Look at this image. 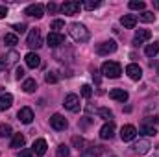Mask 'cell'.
Here are the masks:
<instances>
[{
    "mask_svg": "<svg viewBox=\"0 0 159 157\" xmlns=\"http://www.w3.org/2000/svg\"><path fill=\"white\" fill-rule=\"evenodd\" d=\"M24 13H26L28 17H35V19H41V17L44 15V7H43L41 4H32V6H28V7L24 9Z\"/></svg>",
    "mask_w": 159,
    "mask_h": 157,
    "instance_id": "obj_11",
    "label": "cell"
},
{
    "mask_svg": "<svg viewBox=\"0 0 159 157\" xmlns=\"http://www.w3.org/2000/svg\"><path fill=\"white\" fill-rule=\"evenodd\" d=\"M24 61H26V65H28L30 69H37V67L41 65V57L35 54V52H30V54H26Z\"/></svg>",
    "mask_w": 159,
    "mask_h": 157,
    "instance_id": "obj_16",
    "label": "cell"
},
{
    "mask_svg": "<svg viewBox=\"0 0 159 157\" xmlns=\"http://www.w3.org/2000/svg\"><path fill=\"white\" fill-rule=\"evenodd\" d=\"M141 133H143V135H146V137H154L157 131H156V128H154V126H143V128H141Z\"/></svg>",
    "mask_w": 159,
    "mask_h": 157,
    "instance_id": "obj_30",
    "label": "cell"
},
{
    "mask_svg": "<svg viewBox=\"0 0 159 157\" xmlns=\"http://www.w3.org/2000/svg\"><path fill=\"white\" fill-rule=\"evenodd\" d=\"M98 115L104 118V120H107V122H111V118H113L111 109H107V107H100V109H98Z\"/></svg>",
    "mask_w": 159,
    "mask_h": 157,
    "instance_id": "obj_27",
    "label": "cell"
},
{
    "mask_svg": "<svg viewBox=\"0 0 159 157\" xmlns=\"http://www.w3.org/2000/svg\"><path fill=\"white\" fill-rule=\"evenodd\" d=\"M80 9H81V4H80V2H74V0L65 2V4L61 6V11H63L65 15H76Z\"/></svg>",
    "mask_w": 159,
    "mask_h": 157,
    "instance_id": "obj_10",
    "label": "cell"
},
{
    "mask_svg": "<svg viewBox=\"0 0 159 157\" xmlns=\"http://www.w3.org/2000/svg\"><path fill=\"white\" fill-rule=\"evenodd\" d=\"M17 157H34V154H32L30 150H20V154Z\"/></svg>",
    "mask_w": 159,
    "mask_h": 157,
    "instance_id": "obj_40",
    "label": "cell"
},
{
    "mask_svg": "<svg viewBox=\"0 0 159 157\" xmlns=\"http://www.w3.org/2000/svg\"><path fill=\"white\" fill-rule=\"evenodd\" d=\"M26 44L30 46V48H41L43 46V37H41V30L37 28H34L30 34H28V41H26Z\"/></svg>",
    "mask_w": 159,
    "mask_h": 157,
    "instance_id": "obj_3",
    "label": "cell"
},
{
    "mask_svg": "<svg viewBox=\"0 0 159 157\" xmlns=\"http://www.w3.org/2000/svg\"><path fill=\"white\" fill-rule=\"evenodd\" d=\"M152 37V32L150 30H137L135 37H133V44H143L144 41H148Z\"/></svg>",
    "mask_w": 159,
    "mask_h": 157,
    "instance_id": "obj_15",
    "label": "cell"
},
{
    "mask_svg": "<svg viewBox=\"0 0 159 157\" xmlns=\"http://www.w3.org/2000/svg\"><path fill=\"white\" fill-rule=\"evenodd\" d=\"M24 142H26V139H24V135H20V133H15L13 135V139H11V148H22L24 146Z\"/></svg>",
    "mask_w": 159,
    "mask_h": 157,
    "instance_id": "obj_22",
    "label": "cell"
},
{
    "mask_svg": "<svg viewBox=\"0 0 159 157\" xmlns=\"http://www.w3.org/2000/svg\"><path fill=\"white\" fill-rule=\"evenodd\" d=\"M13 30H15L17 34H24V32H26V24H24V22H20V24H13Z\"/></svg>",
    "mask_w": 159,
    "mask_h": 157,
    "instance_id": "obj_38",
    "label": "cell"
},
{
    "mask_svg": "<svg viewBox=\"0 0 159 157\" xmlns=\"http://www.w3.org/2000/svg\"><path fill=\"white\" fill-rule=\"evenodd\" d=\"M6 59H7V65H13V63H15V61L19 59V54H17L15 50H11V52H9V54L6 56Z\"/></svg>",
    "mask_w": 159,
    "mask_h": 157,
    "instance_id": "obj_32",
    "label": "cell"
},
{
    "mask_svg": "<svg viewBox=\"0 0 159 157\" xmlns=\"http://www.w3.org/2000/svg\"><path fill=\"white\" fill-rule=\"evenodd\" d=\"M109 98H113L117 102H126L128 100V92L124 89H111L109 91Z\"/></svg>",
    "mask_w": 159,
    "mask_h": 157,
    "instance_id": "obj_19",
    "label": "cell"
},
{
    "mask_svg": "<svg viewBox=\"0 0 159 157\" xmlns=\"http://www.w3.org/2000/svg\"><path fill=\"white\" fill-rule=\"evenodd\" d=\"M17 118H19L22 124H32V120H34V111H32L30 107H22V109L17 113Z\"/></svg>",
    "mask_w": 159,
    "mask_h": 157,
    "instance_id": "obj_13",
    "label": "cell"
},
{
    "mask_svg": "<svg viewBox=\"0 0 159 157\" xmlns=\"http://www.w3.org/2000/svg\"><path fill=\"white\" fill-rule=\"evenodd\" d=\"M135 137H137V129H135V126H131V124L122 126V129H120V139H122L124 142H129V141H133Z\"/></svg>",
    "mask_w": 159,
    "mask_h": 157,
    "instance_id": "obj_6",
    "label": "cell"
},
{
    "mask_svg": "<svg viewBox=\"0 0 159 157\" xmlns=\"http://www.w3.org/2000/svg\"><path fill=\"white\" fill-rule=\"evenodd\" d=\"M46 9H48V11H50V13H56V9H57V6H56V4H54V2H50V4H48V6H46Z\"/></svg>",
    "mask_w": 159,
    "mask_h": 157,
    "instance_id": "obj_41",
    "label": "cell"
},
{
    "mask_svg": "<svg viewBox=\"0 0 159 157\" xmlns=\"http://www.w3.org/2000/svg\"><path fill=\"white\" fill-rule=\"evenodd\" d=\"M69 34H70V37L76 41V43H85V41H89V30H87L83 24H80V22H72V24L69 26Z\"/></svg>",
    "mask_w": 159,
    "mask_h": 157,
    "instance_id": "obj_1",
    "label": "cell"
},
{
    "mask_svg": "<svg viewBox=\"0 0 159 157\" xmlns=\"http://www.w3.org/2000/svg\"><path fill=\"white\" fill-rule=\"evenodd\" d=\"M117 50V43L115 41H104L102 44H98V48H96V52L100 54V56H109V54H113Z\"/></svg>",
    "mask_w": 159,
    "mask_h": 157,
    "instance_id": "obj_7",
    "label": "cell"
},
{
    "mask_svg": "<svg viewBox=\"0 0 159 157\" xmlns=\"http://www.w3.org/2000/svg\"><path fill=\"white\" fill-rule=\"evenodd\" d=\"M46 43H48V46H50V48H59V46L65 43V37H63L61 34L50 32V34H48V37H46Z\"/></svg>",
    "mask_w": 159,
    "mask_h": 157,
    "instance_id": "obj_8",
    "label": "cell"
},
{
    "mask_svg": "<svg viewBox=\"0 0 159 157\" xmlns=\"http://www.w3.org/2000/svg\"><path fill=\"white\" fill-rule=\"evenodd\" d=\"M63 105H65L69 111H72V113H78L80 107H81V104H80V96H78V94H67V96H65V102H63Z\"/></svg>",
    "mask_w": 159,
    "mask_h": 157,
    "instance_id": "obj_4",
    "label": "cell"
},
{
    "mask_svg": "<svg viewBox=\"0 0 159 157\" xmlns=\"http://www.w3.org/2000/svg\"><path fill=\"white\" fill-rule=\"evenodd\" d=\"M7 67V61H6V57H0V70H4Z\"/></svg>",
    "mask_w": 159,
    "mask_h": 157,
    "instance_id": "obj_43",
    "label": "cell"
},
{
    "mask_svg": "<svg viewBox=\"0 0 159 157\" xmlns=\"http://www.w3.org/2000/svg\"><path fill=\"white\" fill-rule=\"evenodd\" d=\"M72 144L78 148V150H81L83 152V146H85V141L81 139V137H72Z\"/></svg>",
    "mask_w": 159,
    "mask_h": 157,
    "instance_id": "obj_34",
    "label": "cell"
},
{
    "mask_svg": "<svg viewBox=\"0 0 159 157\" xmlns=\"http://www.w3.org/2000/svg\"><path fill=\"white\" fill-rule=\"evenodd\" d=\"M133 148H135V152H137V154H141V155H143V154H146V152L150 150V142H148L146 139H141L139 142H135V146H133Z\"/></svg>",
    "mask_w": 159,
    "mask_h": 157,
    "instance_id": "obj_21",
    "label": "cell"
},
{
    "mask_svg": "<svg viewBox=\"0 0 159 157\" xmlns=\"http://www.w3.org/2000/svg\"><path fill=\"white\" fill-rule=\"evenodd\" d=\"M102 155V146H89L83 148V152L80 154V157H100Z\"/></svg>",
    "mask_w": 159,
    "mask_h": 157,
    "instance_id": "obj_17",
    "label": "cell"
},
{
    "mask_svg": "<svg viewBox=\"0 0 159 157\" xmlns=\"http://www.w3.org/2000/svg\"><path fill=\"white\" fill-rule=\"evenodd\" d=\"M46 141L44 139H37L35 142H34V148H32V154H35V155H44L46 154Z\"/></svg>",
    "mask_w": 159,
    "mask_h": 157,
    "instance_id": "obj_14",
    "label": "cell"
},
{
    "mask_svg": "<svg viewBox=\"0 0 159 157\" xmlns=\"http://www.w3.org/2000/svg\"><path fill=\"white\" fill-rule=\"evenodd\" d=\"M83 7H85V9H96V7H100V2H98V0H94V2L89 0V2L83 4Z\"/></svg>",
    "mask_w": 159,
    "mask_h": 157,
    "instance_id": "obj_36",
    "label": "cell"
},
{
    "mask_svg": "<svg viewBox=\"0 0 159 157\" xmlns=\"http://www.w3.org/2000/svg\"><path fill=\"white\" fill-rule=\"evenodd\" d=\"M126 74L133 79V81H139V79L143 78V69H141L139 65H135V63H129V65L126 67Z\"/></svg>",
    "mask_w": 159,
    "mask_h": 157,
    "instance_id": "obj_9",
    "label": "cell"
},
{
    "mask_svg": "<svg viewBox=\"0 0 159 157\" xmlns=\"http://www.w3.org/2000/svg\"><path fill=\"white\" fill-rule=\"evenodd\" d=\"M35 89H37V81L35 79H26L24 83H22V91L24 92H28V94H32V92H35Z\"/></svg>",
    "mask_w": 159,
    "mask_h": 157,
    "instance_id": "obj_23",
    "label": "cell"
},
{
    "mask_svg": "<svg viewBox=\"0 0 159 157\" xmlns=\"http://www.w3.org/2000/svg\"><path fill=\"white\" fill-rule=\"evenodd\" d=\"M70 154V150H69V146H65V144H61L59 148H57V157H69Z\"/></svg>",
    "mask_w": 159,
    "mask_h": 157,
    "instance_id": "obj_33",
    "label": "cell"
},
{
    "mask_svg": "<svg viewBox=\"0 0 159 157\" xmlns=\"http://www.w3.org/2000/svg\"><path fill=\"white\" fill-rule=\"evenodd\" d=\"M4 43H6L7 46H15V44L19 43V39H17V35H15V34H6V37H4Z\"/></svg>",
    "mask_w": 159,
    "mask_h": 157,
    "instance_id": "obj_28",
    "label": "cell"
},
{
    "mask_svg": "<svg viewBox=\"0 0 159 157\" xmlns=\"http://www.w3.org/2000/svg\"><path fill=\"white\" fill-rule=\"evenodd\" d=\"M113 135H115V124H113V122H106V124L102 126V129H100V139L107 141V139H111Z\"/></svg>",
    "mask_w": 159,
    "mask_h": 157,
    "instance_id": "obj_12",
    "label": "cell"
},
{
    "mask_svg": "<svg viewBox=\"0 0 159 157\" xmlns=\"http://www.w3.org/2000/svg\"><path fill=\"white\" fill-rule=\"evenodd\" d=\"M102 74H104L106 78L115 79L122 74V67H120L117 61H106V63L102 65Z\"/></svg>",
    "mask_w": 159,
    "mask_h": 157,
    "instance_id": "obj_2",
    "label": "cell"
},
{
    "mask_svg": "<svg viewBox=\"0 0 159 157\" xmlns=\"http://www.w3.org/2000/svg\"><path fill=\"white\" fill-rule=\"evenodd\" d=\"M139 20H143V22H154V20H156V15H154L152 11H143V13L139 15Z\"/></svg>",
    "mask_w": 159,
    "mask_h": 157,
    "instance_id": "obj_26",
    "label": "cell"
},
{
    "mask_svg": "<svg viewBox=\"0 0 159 157\" xmlns=\"http://www.w3.org/2000/svg\"><path fill=\"white\" fill-rule=\"evenodd\" d=\"M15 78H17V79L24 78V69H22V67H19V69H17V72H15Z\"/></svg>",
    "mask_w": 159,
    "mask_h": 157,
    "instance_id": "obj_39",
    "label": "cell"
},
{
    "mask_svg": "<svg viewBox=\"0 0 159 157\" xmlns=\"http://www.w3.org/2000/svg\"><path fill=\"white\" fill-rule=\"evenodd\" d=\"M120 24H122L124 28H128V30L135 28V24H137V15H122Z\"/></svg>",
    "mask_w": 159,
    "mask_h": 157,
    "instance_id": "obj_18",
    "label": "cell"
},
{
    "mask_svg": "<svg viewBox=\"0 0 159 157\" xmlns=\"http://www.w3.org/2000/svg\"><path fill=\"white\" fill-rule=\"evenodd\" d=\"M7 15V7L6 6H0V19H4Z\"/></svg>",
    "mask_w": 159,
    "mask_h": 157,
    "instance_id": "obj_42",
    "label": "cell"
},
{
    "mask_svg": "<svg viewBox=\"0 0 159 157\" xmlns=\"http://www.w3.org/2000/svg\"><path fill=\"white\" fill-rule=\"evenodd\" d=\"M128 6H129V9H137V11H144V7H146V4L143 0H131Z\"/></svg>",
    "mask_w": 159,
    "mask_h": 157,
    "instance_id": "obj_25",
    "label": "cell"
},
{
    "mask_svg": "<svg viewBox=\"0 0 159 157\" xmlns=\"http://www.w3.org/2000/svg\"><path fill=\"white\" fill-rule=\"evenodd\" d=\"M91 94H93L91 85H81V96L83 98H91Z\"/></svg>",
    "mask_w": 159,
    "mask_h": 157,
    "instance_id": "obj_35",
    "label": "cell"
},
{
    "mask_svg": "<svg viewBox=\"0 0 159 157\" xmlns=\"http://www.w3.org/2000/svg\"><path fill=\"white\" fill-rule=\"evenodd\" d=\"M44 79H46V83H56L57 81V76H56V72H46Z\"/></svg>",
    "mask_w": 159,
    "mask_h": 157,
    "instance_id": "obj_37",
    "label": "cell"
},
{
    "mask_svg": "<svg viewBox=\"0 0 159 157\" xmlns=\"http://www.w3.org/2000/svg\"><path fill=\"white\" fill-rule=\"evenodd\" d=\"M144 52H146V56H148V57H154L156 54H159V41L152 43V44H148Z\"/></svg>",
    "mask_w": 159,
    "mask_h": 157,
    "instance_id": "obj_24",
    "label": "cell"
},
{
    "mask_svg": "<svg viewBox=\"0 0 159 157\" xmlns=\"http://www.w3.org/2000/svg\"><path fill=\"white\" fill-rule=\"evenodd\" d=\"M0 137H11V126L9 124H0Z\"/></svg>",
    "mask_w": 159,
    "mask_h": 157,
    "instance_id": "obj_31",
    "label": "cell"
},
{
    "mask_svg": "<svg viewBox=\"0 0 159 157\" xmlns=\"http://www.w3.org/2000/svg\"><path fill=\"white\" fill-rule=\"evenodd\" d=\"M50 28H52L56 34H59V30H63V28H65V22H63V20H59V19H56V20H52Z\"/></svg>",
    "mask_w": 159,
    "mask_h": 157,
    "instance_id": "obj_29",
    "label": "cell"
},
{
    "mask_svg": "<svg viewBox=\"0 0 159 157\" xmlns=\"http://www.w3.org/2000/svg\"><path fill=\"white\" fill-rule=\"evenodd\" d=\"M11 104H13V96H11L9 92H4V94L0 96V111L9 109V107H11Z\"/></svg>",
    "mask_w": 159,
    "mask_h": 157,
    "instance_id": "obj_20",
    "label": "cell"
},
{
    "mask_svg": "<svg viewBox=\"0 0 159 157\" xmlns=\"http://www.w3.org/2000/svg\"><path fill=\"white\" fill-rule=\"evenodd\" d=\"M50 126H52L56 131H63V129H67L69 122H67V118L63 117V115L56 113V115H52V118H50Z\"/></svg>",
    "mask_w": 159,
    "mask_h": 157,
    "instance_id": "obj_5",
    "label": "cell"
}]
</instances>
